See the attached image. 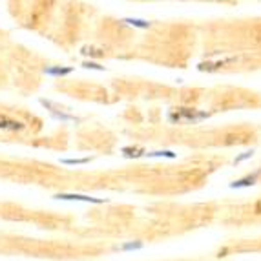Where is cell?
Returning <instances> with one entry per match:
<instances>
[{
	"label": "cell",
	"instance_id": "cell-4",
	"mask_svg": "<svg viewBox=\"0 0 261 261\" xmlns=\"http://www.w3.org/2000/svg\"><path fill=\"white\" fill-rule=\"evenodd\" d=\"M259 174H261V170H259V172H254V174L247 175V177L238 179V181H232L230 188H248V187H252V185H256V181H257V177H259Z\"/></svg>",
	"mask_w": 261,
	"mask_h": 261
},
{
	"label": "cell",
	"instance_id": "cell-8",
	"mask_svg": "<svg viewBox=\"0 0 261 261\" xmlns=\"http://www.w3.org/2000/svg\"><path fill=\"white\" fill-rule=\"evenodd\" d=\"M122 155L128 157V159H137V157H143L146 155V150L144 148H132V146H126V148H122Z\"/></svg>",
	"mask_w": 261,
	"mask_h": 261
},
{
	"label": "cell",
	"instance_id": "cell-7",
	"mask_svg": "<svg viewBox=\"0 0 261 261\" xmlns=\"http://www.w3.org/2000/svg\"><path fill=\"white\" fill-rule=\"evenodd\" d=\"M122 22H124V24H128V26L141 28V30H148V28H152V22L143 20V18H124Z\"/></svg>",
	"mask_w": 261,
	"mask_h": 261
},
{
	"label": "cell",
	"instance_id": "cell-1",
	"mask_svg": "<svg viewBox=\"0 0 261 261\" xmlns=\"http://www.w3.org/2000/svg\"><path fill=\"white\" fill-rule=\"evenodd\" d=\"M210 117L208 112H197L192 108H179L175 112L168 113V119L172 122H201Z\"/></svg>",
	"mask_w": 261,
	"mask_h": 261
},
{
	"label": "cell",
	"instance_id": "cell-10",
	"mask_svg": "<svg viewBox=\"0 0 261 261\" xmlns=\"http://www.w3.org/2000/svg\"><path fill=\"white\" fill-rule=\"evenodd\" d=\"M139 248H143V241H128V243L121 245V247H119V250H122V252H128V250H139Z\"/></svg>",
	"mask_w": 261,
	"mask_h": 261
},
{
	"label": "cell",
	"instance_id": "cell-12",
	"mask_svg": "<svg viewBox=\"0 0 261 261\" xmlns=\"http://www.w3.org/2000/svg\"><path fill=\"white\" fill-rule=\"evenodd\" d=\"M254 155V150H248V152H243L241 155H238L234 159V165H240V163H243V161H247V159H250V157Z\"/></svg>",
	"mask_w": 261,
	"mask_h": 261
},
{
	"label": "cell",
	"instance_id": "cell-9",
	"mask_svg": "<svg viewBox=\"0 0 261 261\" xmlns=\"http://www.w3.org/2000/svg\"><path fill=\"white\" fill-rule=\"evenodd\" d=\"M148 157H166V159H175V152L172 150H157V152H146Z\"/></svg>",
	"mask_w": 261,
	"mask_h": 261
},
{
	"label": "cell",
	"instance_id": "cell-5",
	"mask_svg": "<svg viewBox=\"0 0 261 261\" xmlns=\"http://www.w3.org/2000/svg\"><path fill=\"white\" fill-rule=\"evenodd\" d=\"M236 61H238L236 57H228V59H225V61H218V62H203V64H199L197 68H199L201 71H216V70H219L221 66L232 64V62H236Z\"/></svg>",
	"mask_w": 261,
	"mask_h": 261
},
{
	"label": "cell",
	"instance_id": "cell-11",
	"mask_svg": "<svg viewBox=\"0 0 261 261\" xmlns=\"http://www.w3.org/2000/svg\"><path fill=\"white\" fill-rule=\"evenodd\" d=\"M62 165H86L90 163V157H84V159H62Z\"/></svg>",
	"mask_w": 261,
	"mask_h": 261
},
{
	"label": "cell",
	"instance_id": "cell-13",
	"mask_svg": "<svg viewBox=\"0 0 261 261\" xmlns=\"http://www.w3.org/2000/svg\"><path fill=\"white\" fill-rule=\"evenodd\" d=\"M84 68H88V70H97V71H105V66L97 64V62H84Z\"/></svg>",
	"mask_w": 261,
	"mask_h": 261
},
{
	"label": "cell",
	"instance_id": "cell-2",
	"mask_svg": "<svg viewBox=\"0 0 261 261\" xmlns=\"http://www.w3.org/2000/svg\"><path fill=\"white\" fill-rule=\"evenodd\" d=\"M55 199H62V201H83V203H93V205H102V203H108V199H100V197L84 196V194H57Z\"/></svg>",
	"mask_w": 261,
	"mask_h": 261
},
{
	"label": "cell",
	"instance_id": "cell-3",
	"mask_svg": "<svg viewBox=\"0 0 261 261\" xmlns=\"http://www.w3.org/2000/svg\"><path fill=\"white\" fill-rule=\"evenodd\" d=\"M24 122L15 121L11 117H6V115H0V130H8V132H20L24 130Z\"/></svg>",
	"mask_w": 261,
	"mask_h": 261
},
{
	"label": "cell",
	"instance_id": "cell-6",
	"mask_svg": "<svg viewBox=\"0 0 261 261\" xmlns=\"http://www.w3.org/2000/svg\"><path fill=\"white\" fill-rule=\"evenodd\" d=\"M73 71L71 66H49V68H44V73L49 75V77H66Z\"/></svg>",
	"mask_w": 261,
	"mask_h": 261
}]
</instances>
